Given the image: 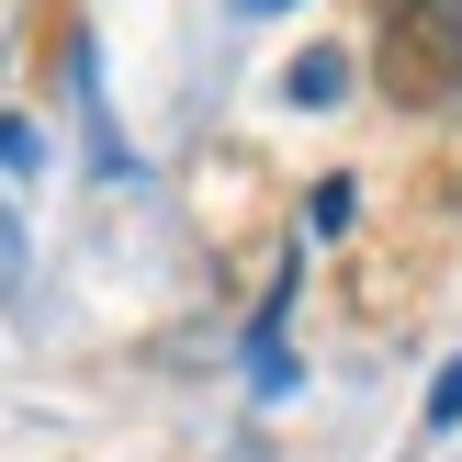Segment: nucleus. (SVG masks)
Masks as SVG:
<instances>
[{
    "instance_id": "7ed1b4c3",
    "label": "nucleus",
    "mask_w": 462,
    "mask_h": 462,
    "mask_svg": "<svg viewBox=\"0 0 462 462\" xmlns=\"http://www.w3.org/2000/svg\"><path fill=\"white\" fill-rule=\"evenodd\" d=\"M462 429V361H440V383H429V440Z\"/></svg>"
},
{
    "instance_id": "f03ea898",
    "label": "nucleus",
    "mask_w": 462,
    "mask_h": 462,
    "mask_svg": "<svg viewBox=\"0 0 462 462\" xmlns=\"http://www.w3.org/2000/svg\"><path fill=\"white\" fill-rule=\"evenodd\" d=\"M338 90H350V57H338V45H305V57L282 68V102H293V113H328Z\"/></svg>"
},
{
    "instance_id": "20e7f679",
    "label": "nucleus",
    "mask_w": 462,
    "mask_h": 462,
    "mask_svg": "<svg viewBox=\"0 0 462 462\" xmlns=\"http://www.w3.org/2000/svg\"><path fill=\"white\" fill-rule=\"evenodd\" d=\"M0 170H12V180L34 170V125H23V113H0Z\"/></svg>"
},
{
    "instance_id": "39448f33",
    "label": "nucleus",
    "mask_w": 462,
    "mask_h": 462,
    "mask_svg": "<svg viewBox=\"0 0 462 462\" xmlns=\"http://www.w3.org/2000/svg\"><path fill=\"white\" fill-rule=\"evenodd\" d=\"M248 12H282V0H248Z\"/></svg>"
},
{
    "instance_id": "f257e3e1",
    "label": "nucleus",
    "mask_w": 462,
    "mask_h": 462,
    "mask_svg": "<svg viewBox=\"0 0 462 462\" xmlns=\"http://www.w3.org/2000/svg\"><path fill=\"white\" fill-rule=\"evenodd\" d=\"M373 79H383L395 113H440L462 90V0H383Z\"/></svg>"
}]
</instances>
